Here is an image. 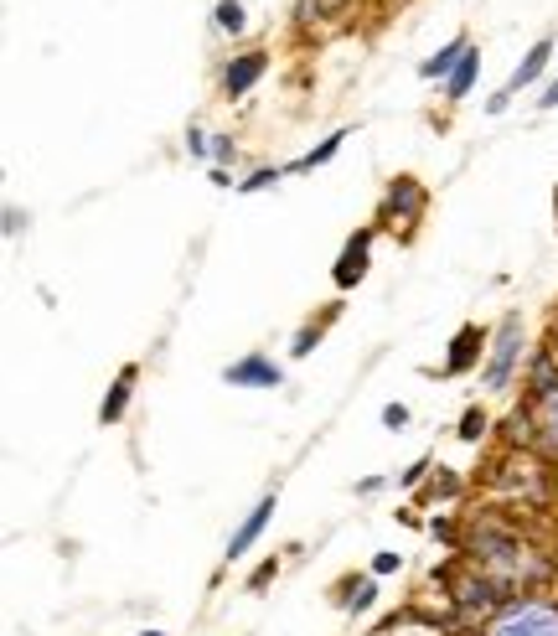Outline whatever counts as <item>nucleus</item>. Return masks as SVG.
I'll use <instances>...</instances> for the list:
<instances>
[{
  "mask_svg": "<svg viewBox=\"0 0 558 636\" xmlns=\"http://www.w3.org/2000/svg\"><path fill=\"white\" fill-rule=\"evenodd\" d=\"M486 636H558V605L533 600V595L507 600L502 611L491 616Z\"/></svg>",
  "mask_w": 558,
  "mask_h": 636,
  "instance_id": "nucleus-1",
  "label": "nucleus"
},
{
  "mask_svg": "<svg viewBox=\"0 0 558 636\" xmlns=\"http://www.w3.org/2000/svg\"><path fill=\"white\" fill-rule=\"evenodd\" d=\"M517 362H522V316L507 311L502 326H496V337H491V357H486L481 383H486L491 393H507V388H512V373H517Z\"/></svg>",
  "mask_w": 558,
  "mask_h": 636,
  "instance_id": "nucleus-2",
  "label": "nucleus"
},
{
  "mask_svg": "<svg viewBox=\"0 0 558 636\" xmlns=\"http://www.w3.org/2000/svg\"><path fill=\"white\" fill-rule=\"evenodd\" d=\"M223 378H228L233 388H279V383H285V373H279V368H274V357H264V352L238 357Z\"/></svg>",
  "mask_w": 558,
  "mask_h": 636,
  "instance_id": "nucleus-3",
  "label": "nucleus"
},
{
  "mask_svg": "<svg viewBox=\"0 0 558 636\" xmlns=\"http://www.w3.org/2000/svg\"><path fill=\"white\" fill-rule=\"evenodd\" d=\"M367 244H372V228H362L357 238H347V249H341V259H336V269H331L336 290L362 285V275H367Z\"/></svg>",
  "mask_w": 558,
  "mask_h": 636,
  "instance_id": "nucleus-4",
  "label": "nucleus"
},
{
  "mask_svg": "<svg viewBox=\"0 0 558 636\" xmlns=\"http://www.w3.org/2000/svg\"><path fill=\"white\" fill-rule=\"evenodd\" d=\"M264 68H269V57H264V52H243V57H233L228 73H223V94H228V99H243L248 88L264 78Z\"/></svg>",
  "mask_w": 558,
  "mask_h": 636,
  "instance_id": "nucleus-5",
  "label": "nucleus"
},
{
  "mask_svg": "<svg viewBox=\"0 0 558 636\" xmlns=\"http://www.w3.org/2000/svg\"><path fill=\"white\" fill-rule=\"evenodd\" d=\"M269 518H274V492H269V497H264V502H259V507H254V512H248V518L238 523V533L228 538V559H243L248 549H254V543H259V533L269 528Z\"/></svg>",
  "mask_w": 558,
  "mask_h": 636,
  "instance_id": "nucleus-6",
  "label": "nucleus"
},
{
  "mask_svg": "<svg viewBox=\"0 0 558 636\" xmlns=\"http://www.w3.org/2000/svg\"><path fill=\"white\" fill-rule=\"evenodd\" d=\"M481 347H486V331H481V326H460L455 342H450V357H445V373H450V378H455V373H471L476 357H481Z\"/></svg>",
  "mask_w": 558,
  "mask_h": 636,
  "instance_id": "nucleus-7",
  "label": "nucleus"
},
{
  "mask_svg": "<svg viewBox=\"0 0 558 636\" xmlns=\"http://www.w3.org/2000/svg\"><path fill=\"white\" fill-rule=\"evenodd\" d=\"M383 212H388V218H393V212H398L403 223H414L419 212H424V187H419L414 176H398L393 187H388V202H383Z\"/></svg>",
  "mask_w": 558,
  "mask_h": 636,
  "instance_id": "nucleus-8",
  "label": "nucleus"
},
{
  "mask_svg": "<svg viewBox=\"0 0 558 636\" xmlns=\"http://www.w3.org/2000/svg\"><path fill=\"white\" fill-rule=\"evenodd\" d=\"M548 57H553V37H543V42L527 47V57L517 63V73L507 78V94H517V88H527V83H538V78H543V68H548Z\"/></svg>",
  "mask_w": 558,
  "mask_h": 636,
  "instance_id": "nucleus-9",
  "label": "nucleus"
},
{
  "mask_svg": "<svg viewBox=\"0 0 558 636\" xmlns=\"http://www.w3.org/2000/svg\"><path fill=\"white\" fill-rule=\"evenodd\" d=\"M135 378H140V368L130 362L119 378H114V388L104 393V404H99V424H119V414L130 409V393H135Z\"/></svg>",
  "mask_w": 558,
  "mask_h": 636,
  "instance_id": "nucleus-10",
  "label": "nucleus"
},
{
  "mask_svg": "<svg viewBox=\"0 0 558 636\" xmlns=\"http://www.w3.org/2000/svg\"><path fill=\"white\" fill-rule=\"evenodd\" d=\"M465 52H471V42H465V37L445 42L434 57H424V63H419V78H450V73L460 68V57H465Z\"/></svg>",
  "mask_w": 558,
  "mask_h": 636,
  "instance_id": "nucleus-11",
  "label": "nucleus"
},
{
  "mask_svg": "<svg viewBox=\"0 0 558 636\" xmlns=\"http://www.w3.org/2000/svg\"><path fill=\"white\" fill-rule=\"evenodd\" d=\"M533 424H538V445L543 450H558V393L533 404Z\"/></svg>",
  "mask_w": 558,
  "mask_h": 636,
  "instance_id": "nucleus-12",
  "label": "nucleus"
},
{
  "mask_svg": "<svg viewBox=\"0 0 558 636\" xmlns=\"http://www.w3.org/2000/svg\"><path fill=\"white\" fill-rule=\"evenodd\" d=\"M372 600H378V580H347L341 585V605L357 616V611H372Z\"/></svg>",
  "mask_w": 558,
  "mask_h": 636,
  "instance_id": "nucleus-13",
  "label": "nucleus"
},
{
  "mask_svg": "<svg viewBox=\"0 0 558 636\" xmlns=\"http://www.w3.org/2000/svg\"><path fill=\"white\" fill-rule=\"evenodd\" d=\"M476 63H481L476 52H465V57H460V68H455V73H450V83H445V99H450V104L471 94V83H476Z\"/></svg>",
  "mask_w": 558,
  "mask_h": 636,
  "instance_id": "nucleus-14",
  "label": "nucleus"
},
{
  "mask_svg": "<svg viewBox=\"0 0 558 636\" xmlns=\"http://www.w3.org/2000/svg\"><path fill=\"white\" fill-rule=\"evenodd\" d=\"M341 140H347V130H341V135H331V140H321V145L310 150V156H300L290 171H316V166H326V161L336 156V150H341Z\"/></svg>",
  "mask_w": 558,
  "mask_h": 636,
  "instance_id": "nucleus-15",
  "label": "nucleus"
},
{
  "mask_svg": "<svg viewBox=\"0 0 558 636\" xmlns=\"http://www.w3.org/2000/svg\"><path fill=\"white\" fill-rule=\"evenodd\" d=\"M243 26H248L243 21V6H238V0H223V6H217V32H233L238 37Z\"/></svg>",
  "mask_w": 558,
  "mask_h": 636,
  "instance_id": "nucleus-16",
  "label": "nucleus"
},
{
  "mask_svg": "<svg viewBox=\"0 0 558 636\" xmlns=\"http://www.w3.org/2000/svg\"><path fill=\"white\" fill-rule=\"evenodd\" d=\"M455 435H460V440H481V435H486V414H481V409H465Z\"/></svg>",
  "mask_w": 558,
  "mask_h": 636,
  "instance_id": "nucleus-17",
  "label": "nucleus"
},
{
  "mask_svg": "<svg viewBox=\"0 0 558 636\" xmlns=\"http://www.w3.org/2000/svg\"><path fill=\"white\" fill-rule=\"evenodd\" d=\"M279 176H285V171H279V166H264V171H254V176H248V181H238V192H264V187H274Z\"/></svg>",
  "mask_w": 558,
  "mask_h": 636,
  "instance_id": "nucleus-18",
  "label": "nucleus"
},
{
  "mask_svg": "<svg viewBox=\"0 0 558 636\" xmlns=\"http://www.w3.org/2000/svg\"><path fill=\"white\" fill-rule=\"evenodd\" d=\"M274 574H279V559H264L254 574H248V590H269V585H274Z\"/></svg>",
  "mask_w": 558,
  "mask_h": 636,
  "instance_id": "nucleus-19",
  "label": "nucleus"
},
{
  "mask_svg": "<svg viewBox=\"0 0 558 636\" xmlns=\"http://www.w3.org/2000/svg\"><path fill=\"white\" fill-rule=\"evenodd\" d=\"M434 497H445V502H450V497H460V476L440 466V476H434Z\"/></svg>",
  "mask_w": 558,
  "mask_h": 636,
  "instance_id": "nucleus-20",
  "label": "nucleus"
},
{
  "mask_svg": "<svg viewBox=\"0 0 558 636\" xmlns=\"http://www.w3.org/2000/svg\"><path fill=\"white\" fill-rule=\"evenodd\" d=\"M424 471H434V466H429V456H419L409 471H398V487H419V481H424Z\"/></svg>",
  "mask_w": 558,
  "mask_h": 636,
  "instance_id": "nucleus-21",
  "label": "nucleus"
},
{
  "mask_svg": "<svg viewBox=\"0 0 558 636\" xmlns=\"http://www.w3.org/2000/svg\"><path fill=\"white\" fill-rule=\"evenodd\" d=\"M316 342H321V326H305L300 337H295V347H290V352H295V357H310V347H316Z\"/></svg>",
  "mask_w": 558,
  "mask_h": 636,
  "instance_id": "nucleus-22",
  "label": "nucleus"
},
{
  "mask_svg": "<svg viewBox=\"0 0 558 636\" xmlns=\"http://www.w3.org/2000/svg\"><path fill=\"white\" fill-rule=\"evenodd\" d=\"M383 424H388V430H403V424H409V404H388L383 409Z\"/></svg>",
  "mask_w": 558,
  "mask_h": 636,
  "instance_id": "nucleus-23",
  "label": "nucleus"
},
{
  "mask_svg": "<svg viewBox=\"0 0 558 636\" xmlns=\"http://www.w3.org/2000/svg\"><path fill=\"white\" fill-rule=\"evenodd\" d=\"M233 156H238L233 135H217V140H212V161H233Z\"/></svg>",
  "mask_w": 558,
  "mask_h": 636,
  "instance_id": "nucleus-24",
  "label": "nucleus"
},
{
  "mask_svg": "<svg viewBox=\"0 0 558 636\" xmlns=\"http://www.w3.org/2000/svg\"><path fill=\"white\" fill-rule=\"evenodd\" d=\"M186 150H192V156H212V145H207V135H202V130L186 135Z\"/></svg>",
  "mask_w": 558,
  "mask_h": 636,
  "instance_id": "nucleus-25",
  "label": "nucleus"
},
{
  "mask_svg": "<svg viewBox=\"0 0 558 636\" xmlns=\"http://www.w3.org/2000/svg\"><path fill=\"white\" fill-rule=\"evenodd\" d=\"M398 564H403L398 554H378V559H372V574H393Z\"/></svg>",
  "mask_w": 558,
  "mask_h": 636,
  "instance_id": "nucleus-26",
  "label": "nucleus"
},
{
  "mask_svg": "<svg viewBox=\"0 0 558 636\" xmlns=\"http://www.w3.org/2000/svg\"><path fill=\"white\" fill-rule=\"evenodd\" d=\"M507 104H512V94H507V88H502V94H491V99H486V114H502Z\"/></svg>",
  "mask_w": 558,
  "mask_h": 636,
  "instance_id": "nucleus-27",
  "label": "nucleus"
},
{
  "mask_svg": "<svg viewBox=\"0 0 558 636\" xmlns=\"http://www.w3.org/2000/svg\"><path fill=\"white\" fill-rule=\"evenodd\" d=\"M538 109H558V78L543 88V99H538Z\"/></svg>",
  "mask_w": 558,
  "mask_h": 636,
  "instance_id": "nucleus-28",
  "label": "nucleus"
},
{
  "mask_svg": "<svg viewBox=\"0 0 558 636\" xmlns=\"http://www.w3.org/2000/svg\"><path fill=\"white\" fill-rule=\"evenodd\" d=\"M21 223H26L21 212H16V207H6V233H21Z\"/></svg>",
  "mask_w": 558,
  "mask_h": 636,
  "instance_id": "nucleus-29",
  "label": "nucleus"
},
{
  "mask_svg": "<svg viewBox=\"0 0 558 636\" xmlns=\"http://www.w3.org/2000/svg\"><path fill=\"white\" fill-rule=\"evenodd\" d=\"M548 352H553V357H558V321H553V347H548Z\"/></svg>",
  "mask_w": 558,
  "mask_h": 636,
  "instance_id": "nucleus-30",
  "label": "nucleus"
},
{
  "mask_svg": "<svg viewBox=\"0 0 558 636\" xmlns=\"http://www.w3.org/2000/svg\"><path fill=\"white\" fill-rule=\"evenodd\" d=\"M140 636H161V631H140Z\"/></svg>",
  "mask_w": 558,
  "mask_h": 636,
  "instance_id": "nucleus-31",
  "label": "nucleus"
},
{
  "mask_svg": "<svg viewBox=\"0 0 558 636\" xmlns=\"http://www.w3.org/2000/svg\"><path fill=\"white\" fill-rule=\"evenodd\" d=\"M553 212H558V192H553Z\"/></svg>",
  "mask_w": 558,
  "mask_h": 636,
  "instance_id": "nucleus-32",
  "label": "nucleus"
},
{
  "mask_svg": "<svg viewBox=\"0 0 558 636\" xmlns=\"http://www.w3.org/2000/svg\"><path fill=\"white\" fill-rule=\"evenodd\" d=\"M409 636H429V631H409Z\"/></svg>",
  "mask_w": 558,
  "mask_h": 636,
  "instance_id": "nucleus-33",
  "label": "nucleus"
}]
</instances>
